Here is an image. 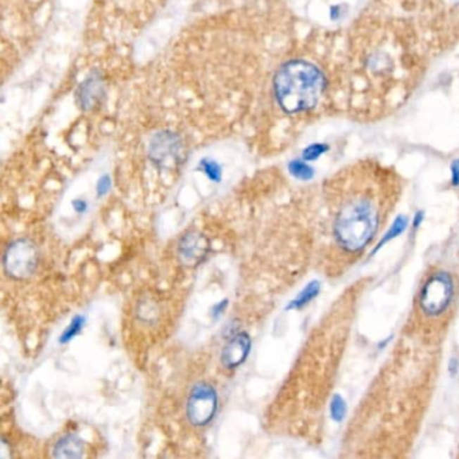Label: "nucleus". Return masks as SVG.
Returning <instances> with one entry per match:
<instances>
[{
	"label": "nucleus",
	"mask_w": 459,
	"mask_h": 459,
	"mask_svg": "<svg viewBox=\"0 0 459 459\" xmlns=\"http://www.w3.org/2000/svg\"><path fill=\"white\" fill-rule=\"evenodd\" d=\"M444 351V342L400 329L348 419L341 458L411 457L435 398Z\"/></svg>",
	"instance_id": "1"
},
{
	"label": "nucleus",
	"mask_w": 459,
	"mask_h": 459,
	"mask_svg": "<svg viewBox=\"0 0 459 459\" xmlns=\"http://www.w3.org/2000/svg\"><path fill=\"white\" fill-rule=\"evenodd\" d=\"M404 193L398 171L375 159L348 165L322 190L321 267L342 279L370 252L398 210Z\"/></svg>",
	"instance_id": "2"
},
{
	"label": "nucleus",
	"mask_w": 459,
	"mask_h": 459,
	"mask_svg": "<svg viewBox=\"0 0 459 459\" xmlns=\"http://www.w3.org/2000/svg\"><path fill=\"white\" fill-rule=\"evenodd\" d=\"M458 310V267L434 261L419 277L401 327L420 337L446 344Z\"/></svg>",
	"instance_id": "3"
},
{
	"label": "nucleus",
	"mask_w": 459,
	"mask_h": 459,
	"mask_svg": "<svg viewBox=\"0 0 459 459\" xmlns=\"http://www.w3.org/2000/svg\"><path fill=\"white\" fill-rule=\"evenodd\" d=\"M325 87L321 72L311 63L292 61L275 77V96L286 112H301L314 107Z\"/></svg>",
	"instance_id": "4"
},
{
	"label": "nucleus",
	"mask_w": 459,
	"mask_h": 459,
	"mask_svg": "<svg viewBox=\"0 0 459 459\" xmlns=\"http://www.w3.org/2000/svg\"><path fill=\"white\" fill-rule=\"evenodd\" d=\"M6 274L18 280L30 277L38 265V251L29 240H15L7 246L3 258Z\"/></svg>",
	"instance_id": "5"
},
{
	"label": "nucleus",
	"mask_w": 459,
	"mask_h": 459,
	"mask_svg": "<svg viewBox=\"0 0 459 459\" xmlns=\"http://www.w3.org/2000/svg\"><path fill=\"white\" fill-rule=\"evenodd\" d=\"M217 392L208 383L196 384L187 398L186 415L194 427L208 426L217 413Z\"/></svg>",
	"instance_id": "6"
},
{
	"label": "nucleus",
	"mask_w": 459,
	"mask_h": 459,
	"mask_svg": "<svg viewBox=\"0 0 459 459\" xmlns=\"http://www.w3.org/2000/svg\"><path fill=\"white\" fill-rule=\"evenodd\" d=\"M210 251L209 239L197 230L187 232L178 244V259L186 267H197L208 258Z\"/></svg>",
	"instance_id": "7"
},
{
	"label": "nucleus",
	"mask_w": 459,
	"mask_h": 459,
	"mask_svg": "<svg viewBox=\"0 0 459 459\" xmlns=\"http://www.w3.org/2000/svg\"><path fill=\"white\" fill-rule=\"evenodd\" d=\"M252 341L249 334L239 333L228 341L221 352V363L227 369H236L244 364L251 352Z\"/></svg>",
	"instance_id": "8"
},
{
	"label": "nucleus",
	"mask_w": 459,
	"mask_h": 459,
	"mask_svg": "<svg viewBox=\"0 0 459 459\" xmlns=\"http://www.w3.org/2000/svg\"><path fill=\"white\" fill-rule=\"evenodd\" d=\"M85 453V444L82 439L75 435L69 434L62 436L61 439L54 446L53 455L56 458H81Z\"/></svg>",
	"instance_id": "9"
},
{
	"label": "nucleus",
	"mask_w": 459,
	"mask_h": 459,
	"mask_svg": "<svg viewBox=\"0 0 459 459\" xmlns=\"http://www.w3.org/2000/svg\"><path fill=\"white\" fill-rule=\"evenodd\" d=\"M85 325V318L81 317V315H77L73 318V321L70 322V325L65 329V332L62 333L61 338H60V342L61 344H68L70 342L73 338L76 337L80 334V332L82 330Z\"/></svg>",
	"instance_id": "10"
},
{
	"label": "nucleus",
	"mask_w": 459,
	"mask_h": 459,
	"mask_svg": "<svg viewBox=\"0 0 459 459\" xmlns=\"http://www.w3.org/2000/svg\"><path fill=\"white\" fill-rule=\"evenodd\" d=\"M201 168L203 170V172L206 174V177L213 181V182H220L221 180V169L220 166L215 163V162H212V161H203Z\"/></svg>",
	"instance_id": "11"
},
{
	"label": "nucleus",
	"mask_w": 459,
	"mask_h": 459,
	"mask_svg": "<svg viewBox=\"0 0 459 459\" xmlns=\"http://www.w3.org/2000/svg\"><path fill=\"white\" fill-rule=\"evenodd\" d=\"M290 172L299 180H308L313 175V170L303 162H292L290 165Z\"/></svg>",
	"instance_id": "12"
},
{
	"label": "nucleus",
	"mask_w": 459,
	"mask_h": 459,
	"mask_svg": "<svg viewBox=\"0 0 459 459\" xmlns=\"http://www.w3.org/2000/svg\"><path fill=\"white\" fill-rule=\"evenodd\" d=\"M325 150H326L325 146H322V144H314V146L308 147L306 151H305V159H308V161L317 159Z\"/></svg>",
	"instance_id": "13"
},
{
	"label": "nucleus",
	"mask_w": 459,
	"mask_h": 459,
	"mask_svg": "<svg viewBox=\"0 0 459 459\" xmlns=\"http://www.w3.org/2000/svg\"><path fill=\"white\" fill-rule=\"evenodd\" d=\"M109 189H111V180L108 177H103L97 184V196H100V197L106 196L109 191Z\"/></svg>",
	"instance_id": "14"
},
{
	"label": "nucleus",
	"mask_w": 459,
	"mask_h": 459,
	"mask_svg": "<svg viewBox=\"0 0 459 459\" xmlns=\"http://www.w3.org/2000/svg\"><path fill=\"white\" fill-rule=\"evenodd\" d=\"M73 209L76 210L77 213L82 215V213H85L88 210V203L85 201H82V199H76L73 202Z\"/></svg>",
	"instance_id": "15"
},
{
	"label": "nucleus",
	"mask_w": 459,
	"mask_h": 459,
	"mask_svg": "<svg viewBox=\"0 0 459 459\" xmlns=\"http://www.w3.org/2000/svg\"><path fill=\"white\" fill-rule=\"evenodd\" d=\"M227 306H228V301L225 299V301L220 302L217 306L213 307V315H215V318H217V317H220V315H221V314L225 311Z\"/></svg>",
	"instance_id": "16"
},
{
	"label": "nucleus",
	"mask_w": 459,
	"mask_h": 459,
	"mask_svg": "<svg viewBox=\"0 0 459 459\" xmlns=\"http://www.w3.org/2000/svg\"><path fill=\"white\" fill-rule=\"evenodd\" d=\"M457 457L459 458V442H458V446H457Z\"/></svg>",
	"instance_id": "17"
}]
</instances>
